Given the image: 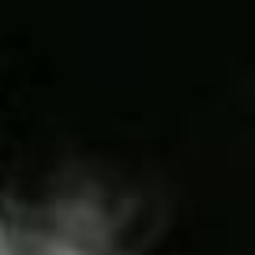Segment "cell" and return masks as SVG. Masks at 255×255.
Returning a JSON list of instances; mask_svg holds the SVG:
<instances>
[{"label":"cell","instance_id":"1","mask_svg":"<svg viewBox=\"0 0 255 255\" xmlns=\"http://www.w3.org/2000/svg\"><path fill=\"white\" fill-rule=\"evenodd\" d=\"M0 255H75V244L45 229L19 225V218L0 207Z\"/></svg>","mask_w":255,"mask_h":255}]
</instances>
